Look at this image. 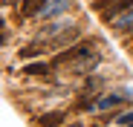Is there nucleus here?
<instances>
[{
	"label": "nucleus",
	"mask_w": 133,
	"mask_h": 127,
	"mask_svg": "<svg viewBox=\"0 0 133 127\" xmlns=\"http://www.w3.org/2000/svg\"><path fill=\"white\" fill-rule=\"evenodd\" d=\"M64 121H66V116H64V113H58V110L38 116V127H64Z\"/></svg>",
	"instance_id": "f03ea898"
},
{
	"label": "nucleus",
	"mask_w": 133,
	"mask_h": 127,
	"mask_svg": "<svg viewBox=\"0 0 133 127\" xmlns=\"http://www.w3.org/2000/svg\"><path fill=\"white\" fill-rule=\"evenodd\" d=\"M41 52H43V46H41V44H32V46L17 49V55H20V58H35V55H41Z\"/></svg>",
	"instance_id": "423d86ee"
},
{
	"label": "nucleus",
	"mask_w": 133,
	"mask_h": 127,
	"mask_svg": "<svg viewBox=\"0 0 133 127\" xmlns=\"http://www.w3.org/2000/svg\"><path fill=\"white\" fill-rule=\"evenodd\" d=\"M113 121H116V124H133V110H130V113H124V116H116Z\"/></svg>",
	"instance_id": "0eeeda50"
},
{
	"label": "nucleus",
	"mask_w": 133,
	"mask_h": 127,
	"mask_svg": "<svg viewBox=\"0 0 133 127\" xmlns=\"http://www.w3.org/2000/svg\"><path fill=\"white\" fill-rule=\"evenodd\" d=\"M64 127H81V124H78V121H75V124H64Z\"/></svg>",
	"instance_id": "1a4fd4ad"
},
{
	"label": "nucleus",
	"mask_w": 133,
	"mask_h": 127,
	"mask_svg": "<svg viewBox=\"0 0 133 127\" xmlns=\"http://www.w3.org/2000/svg\"><path fill=\"white\" fill-rule=\"evenodd\" d=\"M75 38H78V29H70V32L64 29V32H61V35H58V38L52 40V46H61V44H72Z\"/></svg>",
	"instance_id": "39448f33"
},
{
	"label": "nucleus",
	"mask_w": 133,
	"mask_h": 127,
	"mask_svg": "<svg viewBox=\"0 0 133 127\" xmlns=\"http://www.w3.org/2000/svg\"><path fill=\"white\" fill-rule=\"evenodd\" d=\"M41 12H46V0H26V3H23V9H20V15H23V17L41 15Z\"/></svg>",
	"instance_id": "7ed1b4c3"
},
{
	"label": "nucleus",
	"mask_w": 133,
	"mask_h": 127,
	"mask_svg": "<svg viewBox=\"0 0 133 127\" xmlns=\"http://www.w3.org/2000/svg\"><path fill=\"white\" fill-rule=\"evenodd\" d=\"M90 49H93V44H90V40H81V44L70 46L66 52L55 55V58H52V64H64V61H72V58H81V55H90Z\"/></svg>",
	"instance_id": "f257e3e1"
},
{
	"label": "nucleus",
	"mask_w": 133,
	"mask_h": 127,
	"mask_svg": "<svg viewBox=\"0 0 133 127\" xmlns=\"http://www.w3.org/2000/svg\"><path fill=\"white\" fill-rule=\"evenodd\" d=\"M116 104H119V98L113 95V98H101V101H98V107H101V110H107V107H116Z\"/></svg>",
	"instance_id": "6e6552de"
},
{
	"label": "nucleus",
	"mask_w": 133,
	"mask_h": 127,
	"mask_svg": "<svg viewBox=\"0 0 133 127\" xmlns=\"http://www.w3.org/2000/svg\"><path fill=\"white\" fill-rule=\"evenodd\" d=\"M20 72H23V75H32V78H35V75H46V72H49V64H43V61H32V64H26Z\"/></svg>",
	"instance_id": "20e7f679"
}]
</instances>
